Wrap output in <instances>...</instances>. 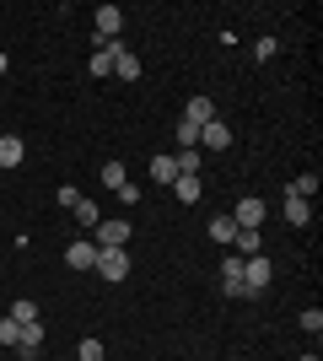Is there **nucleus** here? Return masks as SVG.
<instances>
[{
	"instance_id": "obj_14",
	"label": "nucleus",
	"mask_w": 323,
	"mask_h": 361,
	"mask_svg": "<svg viewBox=\"0 0 323 361\" xmlns=\"http://www.w3.org/2000/svg\"><path fill=\"white\" fill-rule=\"evenodd\" d=\"M22 157H27V146H22V140H16V135H0V167H16Z\"/></svg>"
},
{
	"instance_id": "obj_13",
	"label": "nucleus",
	"mask_w": 323,
	"mask_h": 361,
	"mask_svg": "<svg viewBox=\"0 0 323 361\" xmlns=\"http://www.w3.org/2000/svg\"><path fill=\"white\" fill-rule=\"evenodd\" d=\"M87 71H92L97 81H103V75H113V44H97L92 60H87Z\"/></svg>"
},
{
	"instance_id": "obj_20",
	"label": "nucleus",
	"mask_w": 323,
	"mask_h": 361,
	"mask_svg": "<svg viewBox=\"0 0 323 361\" xmlns=\"http://www.w3.org/2000/svg\"><path fill=\"white\" fill-rule=\"evenodd\" d=\"M151 178L156 183H172V178H178V162H172V157H156V162H151Z\"/></svg>"
},
{
	"instance_id": "obj_27",
	"label": "nucleus",
	"mask_w": 323,
	"mask_h": 361,
	"mask_svg": "<svg viewBox=\"0 0 323 361\" xmlns=\"http://www.w3.org/2000/svg\"><path fill=\"white\" fill-rule=\"evenodd\" d=\"M296 361H318V356H312V350H308V356H296Z\"/></svg>"
},
{
	"instance_id": "obj_6",
	"label": "nucleus",
	"mask_w": 323,
	"mask_h": 361,
	"mask_svg": "<svg viewBox=\"0 0 323 361\" xmlns=\"http://www.w3.org/2000/svg\"><path fill=\"white\" fill-rule=\"evenodd\" d=\"M124 27V11L119 6H97V44H113Z\"/></svg>"
},
{
	"instance_id": "obj_8",
	"label": "nucleus",
	"mask_w": 323,
	"mask_h": 361,
	"mask_svg": "<svg viewBox=\"0 0 323 361\" xmlns=\"http://www.w3.org/2000/svg\"><path fill=\"white\" fill-rule=\"evenodd\" d=\"M113 75L119 81H140V60L124 49V38H113Z\"/></svg>"
},
{
	"instance_id": "obj_22",
	"label": "nucleus",
	"mask_w": 323,
	"mask_h": 361,
	"mask_svg": "<svg viewBox=\"0 0 323 361\" xmlns=\"http://www.w3.org/2000/svg\"><path fill=\"white\" fill-rule=\"evenodd\" d=\"M16 334H22V324H16V318H0V345H16Z\"/></svg>"
},
{
	"instance_id": "obj_4",
	"label": "nucleus",
	"mask_w": 323,
	"mask_h": 361,
	"mask_svg": "<svg viewBox=\"0 0 323 361\" xmlns=\"http://www.w3.org/2000/svg\"><path fill=\"white\" fill-rule=\"evenodd\" d=\"M129 232H135V226L129 221H119V216H113V221H97V248H124V243H129Z\"/></svg>"
},
{
	"instance_id": "obj_21",
	"label": "nucleus",
	"mask_w": 323,
	"mask_h": 361,
	"mask_svg": "<svg viewBox=\"0 0 323 361\" xmlns=\"http://www.w3.org/2000/svg\"><path fill=\"white\" fill-rule=\"evenodd\" d=\"M103 183L113 189V195H119L124 183H129V178H124V162H103Z\"/></svg>"
},
{
	"instance_id": "obj_10",
	"label": "nucleus",
	"mask_w": 323,
	"mask_h": 361,
	"mask_svg": "<svg viewBox=\"0 0 323 361\" xmlns=\"http://www.w3.org/2000/svg\"><path fill=\"white\" fill-rule=\"evenodd\" d=\"M210 119H215V103H210V97H189V103H184V124L200 130V124H210Z\"/></svg>"
},
{
	"instance_id": "obj_9",
	"label": "nucleus",
	"mask_w": 323,
	"mask_h": 361,
	"mask_svg": "<svg viewBox=\"0 0 323 361\" xmlns=\"http://www.w3.org/2000/svg\"><path fill=\"white\" fill-rule=\"evenodd\" d=\"M200 146H210V151H227L232 146V130H227V119L215 114L210 124H200Z\"/></svg>"
},
{
	"instance_id": "obj_15",
	"label": "nucleus",
	"mask_w": 323,
	"mask_h": 361,
	"mask_svg": "<svg viewBox=\"0 0 323 361\" xmlns=\"http://www.w3.org/2000/svg\"><path fill=\"white\" fill-rule=\"evenodd\" d=\"M286 195H291V200H312V195H318V173H302V178H291V183H286Z\"/></svg>"
},
{
	"instance_id": "obj_24",
	"label": "nucleus",
	"mask_w": 323,
	"mask_h": 361,
	"mask_svg": "<svg viewBox=\"0 0 323 361\" xmlns=\"http://www.w3.org/2000/svg\"><path fill=\"white\" fill-rule=\"evenodd\" d=\"M76 356H81V361H103V345H97V340H81Z\"/></svg>"
},
{
	"instance_id": "obj_25",
	"label": "nucleus",
	"mask_w": 323,
	"mask_h": 361,
	"mask_svg": "<svg viewBox=\"0 0 323 361\" xmlns=\"http://www.w3.org/2000/svg\"><path fill=\"white\" fill-rule=\"evenodd\" d=\"M54 200H60L65 211H70V205H76V200H81V189H70V183H65V189H54Z\"/></svg>"
},
{
	"instance_id": "obj_5",
	"label": "nucleus",
	"mask_w": 323,
	"mask_h": 361,
	"mask_svg": "<svg viewBox=\"0 0 323 361\" xmlns=\"http://www.w3.org/2000/svg\"><path fill=\"white\" fill-rule=\"evenodd\" d=\"M16 356L22 361H38V350H44V324H22V334H16Z\"/></svg>"
},
{
	"instance_id": "obj_2",
	"label": "nucleus",
	"mask_w": 323,
	"mask_h": 361,
	"mask_svg": "<svg viewBox=\"0 0 323 361\" xmlns=\"http://www.w3.org/2000/svg\"><path fill=\"white\" fill-rule=\"evenodd\" d=\"M92 270L103 275V281H124V275H129V254H124V248H97Z\"/></svg>"
},
{
	"instance_id": "obj_7",
	"label": "nucleus",
	"mask_w": 323,
	"mask_h": 361,
	"mask_svg": "<svg viewBox=\"0 0 323 361\" xmlns=\"http://www.w3.org/2000/svg\"><path fill=\"white\" fill-rule=\"evenodd\" d=\"M65 264H70V270H92V264H97V243L92 238H76L70 248H65Z\"/></svg>"
},
{
	"instance_id": "obj_19",
	"label": "nucleus",
	"mask_w": 323,
	"mask_h": 361,
	"mask_svg": "<svg viewBox=\"0 0 323 361\" xmlns=\"http://www.w3.org/2000/svg\"><path fill=\"white\" fill-rule=\"evenodd\" d=\"M6 318H16V324H38V302H27V297L11 302V313H6Z\"/></svg>"
},
{
	"instance_id": "obj_18",
	"label": "nucleus",
	"mask_w": 323,
	"mask_h": 361,
	"mask_svg": "<svg viewBox=\"0 0 323 361\" xmlns=\"http://www.w3.org/2000/svg\"><path fill=\"white\" fill-rule=\"evenodd\" d=\"M70 211H76V221H81V226H97V221H103V216H97V200H87V195H81Z\"/></svg>"
},
{
	"instance_id": "obj_23",
	"label": "nucleus",
	"mask_w": 323,
	"mask_h": 361,
	"mask_svg": "<svg viewBox=\"0 0 323 361\" xmlns=\"http://www.w3.org/2000/svg\"><path fill=\"white\" fill-rule=\"evenodd\" d=\"M296 324H302V329H308V334H318V329H323V313H318V307H308V313L296 318Z\"/></svg>"
},
{
	"instance_id": "obj_26",
	"label": "nucleus",
	"mask_w": 323,
	"mask_h": 361,
	"mask_svg": "<svg viewBox=\"0 0 323 361\" xmlns=\"http://www.w3.org/2000/svg\"><path fill=\"white\" fill-rule=\"evenodd\" d=\"M6 65H11V60H6V54H0V75H6Z\"/></svg>"
},
{
	"instance_id": "obj_3",
	"label": "nucleus",
	"mask_w": 323,
	"mask_h": 361,
	"mask_svg": "<svg viewBox=\"0 0 323 361\" xmlns=\"http://www.w3.org/2000/svg\"><path fill=\"white\" fill-rule=\"evenodd\" d=\"M227 216H232L237 226H243V232H259V226H264V216H270V205L248 195V200H237V211H227Z\"/></svg>"
},
{
	"instance_id": "obj_11",
	"label": "nucleus",
	"mask_w": 323,
	"mask_h": 361,
	"mask_svg": "<svg viewBox=\"0 0 323 361\" xmlns=\"http://www.w3.org/2000/svg\"><path fill=\"white\" fill-rule=\"evenodd\" d=\"M172 195L184 200V205H200V200H205V183L189 178V173H178V178H172Z\"/></svg>"
},
{
	"instance_id": "obj_1",
	"label": "nucleus",
	"mask_w": 323,
	"mask_h": 361,
	"mask_svg": "<svg viewBox=\"0 0 323 361\" xmlns=\"http://www.w3.org/2000/svg\"><path fill=\"white\" fill-rule=\"evenodd\" d=\"M270 281H275V270H270V259H264V254L243 259V286H248V297H264Z\"/></svg>"
},
{
	"instance_id": "obj_17",
	"label": "nucleus",
	"mask_w": 323,
	"mask_h": 361,
	"mask_svg": "<svg viewBox=\"0 0 323 361\" xmlns=\"http://www.w3.org/2000/svg\"><path fill=\"white\" fill-rule=\"evenodd\" d=\"M172 162H178V173H189V178H200V167H205V151H178Z\"/></svg>"
},
{
	"instance_id": "obj_16",
	"label": "nucleus",
	"mask_w": 323,
	"mask_h": 361,
	"mask_svg": "<svg viewBox=\"0 0 323 361\" xmlns=\"http://www.w3.org/2000/svg\"><path fill=\"white\" fill-rule=\"evenodd\" d=\"M286 221H291V226H308L312 221V200H291V195H286Z\"/></svg>"
},
{
	"instance_id": "obj_12",
	"label": "nucleus",
	"mask_w": 323,
	"mask_h": 361,
	"mask_svg": "<svg viewBox=\"0 0 323 361\" xmlns=\"http://www.w3.org/2000/svg\"><path fill=\"white\" fill-rule=\"evenodd\" d=\"M205 232H210V238L221 243V248H232V238H237V221H232V216L221 211V216H210V226H205Z\"/></svg>"
}]
</instances>
